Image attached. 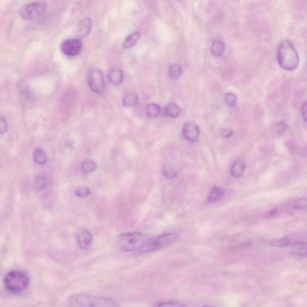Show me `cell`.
Here are the masks:
<instances>
[{"label":"cell","mask_w":307,"mask_h":307,"mask_svg":"<svg viewBox=\"0 0 307 307\" xmlns=\"http://www.w3.org/2000/svg\"><path fill=\"white\" fill-rule=\"evenodd\" d=\"M68 307H118L117 301L103 296L76 294L66 300Z\"/></svg>","instance_id":"1"},{"label":"cell","mask_w":307,"mask_h":307,"mask_svg":"<svg viewBox=\"0 0 307 307\" xmlns=\"http://www.w3.org/2000/svg\"><path fill=\"white\" fill-rule=\"evenodd\" d=\"M151 239L148 235L140 232H129L120 235L117 243L118 248L126 252L138 251L145 252Z\"/></svg>","instance_id":"2"},{"label":"cell","mask_w":307,"mask_h":307,"mask_svg":"<svg viewBox=\"0 0 307 307\" xmlns=\"http://www.w3.org/2000/svg\"><path fill=\"white\" fill-rule=\"evenodd\" d=\"M279 65L284 70L292 71L298 67L300 59L294 44L288 40L282 41L277 50Z\"/></svg>","instance_id":"3"},{"label":"cell","mask_w":307,"mask_h":307,"mask_svg":"<svg viewBox=\"0 0 307 307\" xmlns=\"http://www.w3.org/2000/svg\"><path fill=\"white\" fill-rule=\"evenodd\" d=\"M5 288L13 294H19L27 289L30 279L26 273L19 271H11L4 279Z\"/></svg>","instance_id":"4"},{"label":"cell","mask_w":307,"mask_h":307,"mask_svg":"<svg viewBox=\"0 0 307 307\" xmlns=\"http://www.w3.org/2000/svg\"><path fill=\"white\" fill-rule=\"evenodd\" d=\"M46 4L44 1H37L25 5L20 10V15L24 20L32 21L41 17L45 13Z\"/></svg>","instance_id":"5"},{"label":"cell","mask_w":307,"mask_h":307,"mask_svg":"<svg viewBox=\"0 0 307 307\" xmlns=\"http://www.w3.org/2000/svg\"><path fill=\"white\" fill-rule=\"evenodd\" d=\"M178 238V235L174 232L160 235L156 239H151L146 249L145 252H152L170 247L176 241Z\"/></svg>","instance_id":"6"},{"label":"cell","mask_w":307,"mask_h":307,"mask_svg":"<svg viewBox=\"0 0 307 307\" xmlns=\"http://www.w3.org/2000/svg\"><path fill=\"white\" fill-rule=\"evenodd\" d=\"M88 84L94 92L102 95L105 91V83L103 73L99 68H93L88 75Z\"/></svg>","instance_id":"7"},{"label":"cell","mask_w":307,"mask_h":307,"mask_svg":"<svg viewBox=\"0 0 307 307\" xmlns=\"http://www.w3.org/2000/svg\"><path fill=\"white\" fill-rule=\"evenodd\" d=\"M82 49V43L79 38H71L63 41L61 45L63 53L68 57H75Z\"/></svg>","instance_id":"8"},{"label":"cell","mask_w":307,"mask_h":307,"mask_svg":"<svg viewBox=\"0 0 307 307\" xmlns=\"http://www.w3.org/2000/svg\"><path fill=\"white\" fill-rule=\"evenodd\" d=\"M306 235L303 234L290 235L278 240H274L272 244L276 247H286L295 245L299 243L306 242Z\"/></svg>","instance_id":"9"},{"label":"cell","mask_w":307,"mask_h":307,"mask_svg":"<svg viewBox=\"0 0 307 307\" xmlns=\"http://www.w3.org/2000/svg\"><path fill=\"white\" fill-rule=\"evenodd\" d=\"M182 134L187 140L191 142H196L199 140L200 131L196 124L187 123L182 129Z\"/></svg>","instance_id":"10"},{"label":"cell","mask_w":307,"mask_h":307,"mask_svg":"<svg viewBox=\"0 0 307 307\" xmlns=\"http://www.w3.org/2000/svg\"><path fill=\"white\" fill-rule=\"evenodd\" d=\"M77 244L82 250H87L93 244V238L90 232L86 230H81L76 235Z\"/></svg>","instance_id":"11"},{"label":"cell","mask_w":307,"mask_h":307,"mask_svg":"<svg viewBox=\"0 0 307 307\" xmlns=\"http://www.w3.org/2000/svg\"><path fill=\"white\" fill-rule=\"evenodd\" d=\"M92 28V21L89 18H85L80 22L77 27V35L80 38L86 37Z\"/></svg>","instance_id":"12"},{"label":"cell","mask_w":307,"mask_h":307,"mask_svg":"<svg viewBox=\"0 0 307 307\" xmlns=\"http://www.w3.org/2000/svg\"><path fill=\"white\" fill-rule=\"evenodd\" d=\"M108 80L110 84L117 86L123 81V73L122 71L118 68H112L108 73Z\"/></svg>","instance_id":"13"},{"label":"cell","mask_w":307,"mask_h":307,"mask_svg":"<svg viewBox=\"0 0 307 307\" xmlns=\"http://www.w3.org/2000/svg\"><path fill=\"white\" fill-rule=\"evenodd\" d=\"M181 109L174 102H171L167 105L165 110V114L167 117L171 118H176L181 114Z\"/></svg>","instance_id":"14"},{"label":"cell","mask_w":307,"mask_h":307,"mask_svg":"<svg viewBox=\"0 0 307 307\" xmlns=\"http://www.w3.org/2000/svg\"><path fill=\"white\" fill-rule=\"evenodd\" d=\"M245 170L244 163L237 162L234 163L231 169V173L234 178H239L243 175Z\"/></svg>","instance_id":"15"},{"label":"cell","mask_w":307,"mask_h":307,"mask_svg":"<svg viewBox=\"0 0 307 307\" xmlns=\"http://www.w3.org/2000/svg\"><path fill=\"white\" fill-rule=\"evenodd\" d=\"M182 71L183 70H182V66L178 65V64H175V65L171 66L169 69V75H170L171 79L176 81V80L180 78Z\"/></svg>","instance_id":"16"},{"label":"cell","mask_w":307,"mask_h":307,"mask_svg":"<svg viewBox=\"0 0 307 307\" xmlns=\"http://www.w3.org/2000/svg\"><path fill=\"white\" fill-rule=\"evenodd\" d=\"M140 37V33L138 32H135L132 34H130L127 37L123 43V48L124 49H130L134 46Z\"/></svg>","instance_id":"17"},{"label":"cell","mask_w":307,"mask_h":307,"mask_svg":"<svg viewBox=\"0 0 307 307\" xmlns=\"http://www.w3.org/2000/svg\"><path fill=\"white\" fill-rule=\"evenodd\" d=\"M225 44L220 40H216L212 43L211 47L212 54L215 56H220L225 52Z\"/></svg>","instance_id":"18"},{"label":"cell","mask_w":307,"mask_h":307,"mask_svg":"<svg viewBox=\"0 0 307 307\" xmlns=\"http://www.w3.org/2000/svg\"><path fill=\"white\" fill-rule=\"evenodd\" d=\"M224 195L223 191L219 187H215L211 190L208 197L209 203H215L223 198Z\"/></svg>","instance_id":"19"},{"label":"cell","mask_w":307,"mask_h":307,"mask_svg":"<svg viewBox=\"0 0 307 307\" xmlns=\"http://www.w3.org/2000/svg\"><path fill=\"white\" fill-rule=\"evenodd\" d=\"M33 159L36 164L43 165L47 162L46 155L42 149L37 148L35 149L34 154H33Z\"/></svg>","instance_id":"20"},{"label":"cell","mask_w":307,"mask_h":307,"mask_svg":"<svg viewBox=\"0 0 307 307\" xmlns=\"http://www.w3.org/2000/svg\"><path fill=\"white\" fill-rule=\"evenodd\" d=\"M162 109L159 105L157 104H149L147 108H146V113L151 118L158 117L161 113Z\"/></svg>","instance_id":"21"},{"label":"cell","mask_w":307,"mask_h":307,"mask_svg":"<svg viewBox=\"0 0 307 307\" xmlns=\"http://www.w3.org/2000/svg\"><path fill=\"white\" fill-rule=\"evenodd\" d=\"M82 170L85 173H91L94 172L98 168L96 163L92 160H85L83 162L81 166Z\"/></svg>","instance_id":"22"},{"label":"cell","mask_w":307,"mask_h":307,"mask_svg":"<svg viewBox=\"0 0 307 307\" xmlns=\"http://www.w3.org/2000/svg\"><path fill=\"white\" fill-rule=\"evenodd\" d=\"M138 101L137 96L134 94L124 97L123 105L126 107L135 106L137 104Z\"/></svg>","instance_id":"23"},{"label":"cell","mask_w":307,"mask_h":307,"mask_svg":"<svg viewBox=\"0 0 307 307\" xmlns=\"http://www.w3.org/2000/svg\"><path fill=\"white\" fill-rule=\"evenodd\" d=\"M225 103L229 107H234L236 106L237 98L234 93L229 92L227 93L224 97Z\"/></svg>","instance_id":"24"},{"label":"cell","mask_w":307,"mask_h":307,"mask_svg":"<svg viewBox=\"0 0 307 307\" xmlns=\"http://www.w3.org/2000/svg\"><path fill=\"white\" fill-rule=\"evenodd\" d=\"M152 307H188L184 304L172 302V301H167V302H162L155 304Z\"/></svg>","instance_id":"25"},{"label":"cell","mask_w":307,"mask_h":307,"mask_svg":"<svg viewBox=\"0 0 307 307\" xmlns=\"http://www.w3.org/2000/svg\"><path fill=\"white\" fill-rule=\"evenodd\" d=\"M46 183V180L45 177L40 176L38 177L35 181L34 188L36 192H40L45 188Z\"/></svg>","instance_id":"26"},{"label":"cell","mask_w":307,"mask_h":307,"mask_svg":"<svg viewBox=\"0 0 307 307\" xmlns=\"http://www.w3.org/2000/svg\"><path fill=\"white\" fill-rule=\"evenodd\" d=\"M76 195L80 198H87L90 195V190L87 186L78 188L75 192Z\"/></svg>","instance_id":"27"},{"label":"cell","mask_w":307,"mask_h":307,"mask_svg":"<svg viewBox=\"0 0 307 307\" xmlns=\"http://www.w3.org/2000/svg\"><path fill=\"white\" fill-rule=\"evenodd\" d=\"M163 173H164L165 176L169 179L175 178L177 175H178L176 171L172 167H170V166H166L164 171H163Z\"/></svg>","instance_id":"28"},{"label":"cell","mask_w":307,"mask_h":307,"mask_svg":"<svg viewBox=\"0 0 307 307\" xmlns=\"http://www.w3.org/2000/svg\"><path fill=\"white\" fill-rule=\"evenodd\" d=\"M294 208L297 209H306L307 206L306 198L298 199L294 202Z\"/></svg>","instance_id":"29"},{"label":"cell","mask_w":307,"mask_h":307,"mask_svg":"<svg viewBox=\"0 0 307 307\" xmlns=\"http://www.w3.org/2000/svg\"><path fill=\"white\" fill-rule=\"evenodd\" d=\"M276 132H277V134L279 136H283L286 133L287 129V126L286 123L284 121H280V123H278L277 125H276Z\"/></svg>","instance_id":"30"},{"label":"cell","mask_w":307,"mask_h":307,"mask_svg":"<svg viewBox=\"0 0 307 307\" xmlns=\"http://www.w3.org/2000/svg\"><path fill=\"white\" fill-rule=\"evenodd\" d=\"M9 130V125L7 121L3 117H0V134H5Z\"/></svg>","instance_id":"31"},{"label":"cell","mask_w":307,"mask_h":307,"mask_svg":"<svg viewBox=\"0 0 307 307\" xmlns=\"http://www.w3.org/2000/svg\"><path fill=\"white\" fill-rule=\"evenodd\" d=\"M233 134V130L231 128L223 129L221 131V136L225 138L231 137Z\"/></svg>","instance_id":"32"},{"label":"cell","mask_w":307,"mask_h":307,"mask_svg":"<svg viewBox=\"0 0 307 307\" xmlns=\"http://www.w3.org/2000/svg\"><path fill=\"white\" fill-rule=\"evenodd\" d=\"M301 113H302L303 117L305 121H307V103L305 102L301 107Z\"/></svg>","instance_id":"33"},{"label":"cell","mask_w":307,"mask_h":307,"mask_svg":"<svg viewBox=\"0 0 307 307\" xmlns=\"http://www.w3.org/2000/svg\"><path fill=\"white\" fill-rule=\"evenodd\" d=\"M203 307H213L210 306H204Z\"/></svg>","instance_id":"34"}]
</instances>
